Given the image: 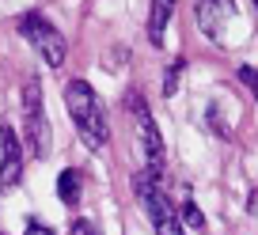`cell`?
I'll return each mask as SVG.
<instances>
[{"mask_svg": "<svg viewBox=\"0 0 258 235\" xmlns=\"http://www.w3.org/2000/svg\"><path fill=\"white\" fill-rule=\"evenodd\" d=\"M64 106H69V118L76 122L84 144H88L91 152L106 148V140H110V125H106L103 103H99L95 88H91L88 80H69V84H64Z\"/></svg>", "mask_w": 258, "mask_h": 235, "instance_id": "cell-1", "label": "cell"}, {"mask_svg": "<svg viewBox=\"0 0 258 235\" xmlns=\"http://www.w3.org/2000/svg\"><path fill=\"white\" fill-rule=\"evenodd\" d=\"M23 129H27V152L34 160H46L53 133H49V118H46V106H42V84L38 80L23 84Z\"/></svg>", "mask_w": 258, "mask_h": 235, "instance_id": "cell-2", "label": "cell"}, {"mask_svg": "<svg viewBox=\"0 0 258 235\" xmlns=\"http://www.w3.org/2000/svg\"><path fill=\"white\" fill-rule=\"evenodd\" d=\"M137 194H141V205H145V212H148V220H152L156 235H186L182 231V220H178L175 205L167 201V194L160 190V179H156V175L141 171V175H137Z\"/></svg>", "mask_w": 258, "mask_h": 235, "instance_id": "cell-3", "label": "cell"}, {"mask_svg": "<svg viewBox=\"0 0 258 235\" xmlns=\"http://www.w3.org/2000/svg\"><path fill=\"white\" fill-rule=\"evenodd\" d=\"M19 34H23V38L38 49L42 61H46L49 68H61V65H64V57H69V42H64V34L57 31L49 19L27 12V16H19Z\"/></svg>", "mask_w": 258, "mask_h": 235, "instance_id": "cell-4", "label": "cell"}, {"mask_svg": "<svg viewBox=\"0 0 258 235\" xmlns=\"http://www.w3.org/2000/svg\"><path fill=\"white\" fill-rule=\"evenodd\" d=\"M125 106H129V114H133V122H137L141 152H145V171L160 179V171H163V140H160L156 122H152V110H148V103L141 99V91H129V95H125Z\"/></svg>", "mask_w": 258, "mask_h": 235, "instance_id": "cell-5", "label": "cell"}, {"mask_svg": "<svg viewBox=\"0 0 258 235\" xmlns=\"http://www.w3.org/2000/svg\"><path fill=\"white\" fill-rule=\"evenodd\" d=\"M235 19V0H194V23L209 42H220Z\"/></svg>", "mask_w": 258, "mask_h": 235, "instance_id": "cell-6", "label": "cell"}, {"mask_svg": "<svg viewBox=\"0 0 258 235\" xmlns=\"http://www.w3.org/2000/svg\"><path fill=\"white\" fill-rule=\"evenodd\" d=\"M23 179V140L12 125H0V194L19 186Z\"/></svg>", "mask_w": 258, "mask_h": 235, "instance_id": "cell-7", "label": "cell"}, {"mask_svg": "<svg viewBox=\"0 0 258 235\" xmlns=\"http://www.w3.org/2000/svg\"><path fill=\"white\" fill-rule=\"evenodd\" d=\"M171 12H175V0H152V8H148V42L152 46H163Z\"/></svg>", "mask_w": 258, "mask_h": 235, "instance_id": "cell-8", "label": "cell"}, {"mask_svg": "<svg viewBox=\"0 0 258 235\" xmlns=\"http://www.w3.org/2000/svg\"><path fill=\"white\" fill-rule=\"evenodd\" d=\"M80 194H84V175L76 167H64L57 175V197L64 205H80Z\"/></svg>", "mask_w": 258, "mask_h": 235, "instance_id": "cell-9", "label": "cell"}, {"mask_svg": "<svg viewBox=\"0 0 258 235\" xmlns=\"http://www.w3.org/2000/svg\"><path fill=\"white\" fill-rule=\"evenodd\" d=\"M178 212H182V220L194 227V231H202V227H205V216H202V209H198V201H194V197H182Z\"/></svg>", "mask_w": 258, "mask_h": 235, "instance_id": "cell-10", "label": "cell"}, {"mask_svg": "<svg viewBox=\"0 0 258 235\" xmlns=\"http://www.w3.org/2000/svg\"><path fill=\"white\" fill-rule=\"evenodd\" d=\"M182 65H186V57H175L167 68V76H163V95H175L178 91V76H182Z\"/></svg>", "mask_w": 258, "mask_h": 235, "instance_id": "cell-11", "label": "cell"}, {"mask_svg": "<svg viewBox=\"0 0 258 235\" xmlns=\"http://www.w3.org/2000/svg\"><path fill=\"white\" fill-rule=\"evenodd\" d=\"M239 80H243V88H247L250 95L258 99V68H250V65H239Z\"/></svg>", "mask_w": 258, "mask_h": 235, "instance_id": "cell-12", "label": "cell"}, {"mask_svg": "<svg viewBox=\"0 0 258 235\" xmlns=\"http://www.w3.org/2000/svg\"><path fill=\"white\" fill-rule=\"evenodd\" d=\"M69 235H99V227L91 224L88 216H80V220H73V227H69Z\"/></svg>", "mask_w": 258, "mask_h": 235, "instance_id": "cell-13", "label": "cell"}, {"mask_svg": "<svg viewBox=\"0 0 258 235\" xmlns=\"http://www.w3.org/2000/svg\"><path fill=\"white\" fill-rule=\"evenodd\" d=\"M27 235H53L46 224H38V220H27Z\"/></svg>", "mask_w": 258, "mask_h": 235, "instance_id": "cell-14", "label": "cell"}, {"mask_svg": "<svg viewBox=\"0 0 258 235\" xmlns=\"http://www.w3.org/2000/svg\"><path fill=\"white\" fill-rule=\"evenodd\" d=\"M254 8H258V0H254Z\"/></svg>", "mask_w": 258, "mask_h": 235, "instance_id": "cell-15", "label": "cell"}]
</instances>
